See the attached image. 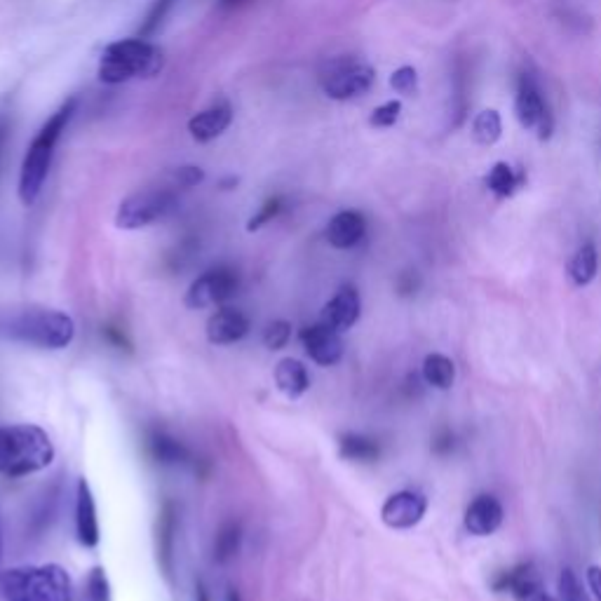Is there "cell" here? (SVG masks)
<instances>
[{"mask_svg": "<svg viewBox=\"0 0 601 601\" xmlns=\"http://www.w3.org/2000/svg\"><path fill=\"white\" fill-rule=\"evenodd\" d=\"M50 435L33 423L0 425V475L26 477L50 468L54 461Z\"/></svg>", "mask_w": 601, "mask_h": 601, "instance_id": "obj_1", "label": "cell"}, {"mask_svg": "<svg viewBox=\"0 0 601 601\" xmlns=\"http://www.w3.org/2000/svg\"><path fill=\"white\" fill-rule=\"evenodd\" d=\"M0 334L5 339L26 343L43 350H62L71 346L76 336V322L71 315L52 308H29L10 313L0 320Z\"/></svg>", "mask_w": 601, "mask_h": 601, "instance_id": "obj_2", "label": "cell"}, {"mask_svg": "<svg viewBox=\"0 0 601 601\" xmlns=\"http://www.w3.org/2000/svg\"><path fill=\"white\" fill-rule=\"evenodd\" d=\"M76 106L78 99H69L66 104L59 106L57 113H52V118L40 127V132L33 137L29 151L24 155L22 174H19V198H22L26 207L33 205L38 200L40 191H43L47 172H50L54 146H57L59 137H62L73 113H76Z\"/></svg>", "mask_w": 601, "mask_h": 601, "instance_id": "obj_3", "label": "cell"}, {"mask_svg": "<svg viewBox=\"0 0 601 601\" xmlns=\"http://www.w3.org/2000/svg\"><path fill=\"white\" fill-rule=\"evenodd\" d=\"M0 594L5 601H73V585L59 564L19 566L0 571Z\"/></svg>", "mask_w": 601, "mask_h": 601, "instance_id": "obj_4", "label": "cell"}, {"mask_svg": "<svg viewBox=\"0 0 601 601\" xmlns=\"http://www.w3.org/2000/svg\"><path fill=\"white\" fill-rule=\"evenodd\" d=\"M165 57L158 45L144 38L116 40L106 45L99 57V80L106 85H120L132 78H153L162 71Z\"/></svg>", "mask_w": 601, "mask_h": 601, "instance_id": "obj_5", "label": "cell"}, {"mask_svg": "<svg viewBox=\"0 0 601 601\" xmlns=\"http://www.w3.org/2000/svg\"><path fill=\"white\" fill-rule=\"evenodd\" d=\"M179 195L174 188H146L120 202L116 226L123 231H139L170 216L177 209Z\"/></svg>", "mask_w": 601, "mask_h": 601, "instance_id": "obj_6", "label": "cell"}, {"mask_svg": "<svg viewBox=\"0 0 601 601\" xmlns=\"http://www.w3.org/2000/svg\"><path fill=\"white\" fill-rule=\"evenodd\" d=\"M376 80L374 66L360 62L355 57H339L324 64L320 73V85L329 99L348 101L362 97L364 92L371 90Z\"/></svg>", "mask_w": 601, "mask_h": 601, "instance_id": "obj_7", "label": "cell"}, {"mask_svg": "<svg viewBox=\"0 0 601 601\" xmlns=\"http://www.w3.org/2000/svg\"><path fill=\"white\" fill-rule=\"evenodd\" d=\"M515 116L519 120V125H522L524 130L536 132L540 141L552 137L555 120H552V113L548 104H545L543 92H540L536 78H533L531 73H522L517 80Z\"/></svg>", "mask_w": 601, "mask_h": 601, "instance_id": "obj_8", "label": "cell"}, {"mask_svg": "<svg viewBox=\"0 0 601 601\" xmlns=\"http://www.w3.org/2000/svg\"><path fill=\"white\" fill-rule=\"evenodd\" d=\"M238 289H240L238 270L228 266H216L205 270V273L188 287L184 301L191 310H205L212 306H221V303L233 299V296L238 294Z\"/></svg>", "mask_w": 601, "mask_h": 601, "instance_id": "obj_9", "label": "cell"}, {"mask_svg": "<svg viewBox=\"0 0 601 601\" xmlns=\"http://www.w3.org/2000/svg\"><path fill=\"white\" fill-rule=\"evenodd\" d=\"M425 512H428V498L418 494V491L404 489L386 498L381 508V519L390 529L407 531L423 522Z\"/></svg>", "mask_w": 601, "mask_h": 601, "instance_id": "obj_10", "label": "cell"}, {"mask_svg": "<svg viewBox=\"0 0 601 601\" xmlns=\"http://www.w3.org/2000/svg\"><path fill=\"white\" fill-rule=\"evenodd\" d=\"M301 343L303 348H306L310 360L320 364V367H334V364L341 362L343 357L341 332L327 327V324L317 322V324H310L306 329H301Z\"/></svg>", "mask_w": 601, "mask_h": 601, "instance_id": "obj_11", "label": "cell"}, {"mask_svg": "<svg viewBox=\"0 0 601 601\" xmlns=\"http://www.w3.org/2000/svg\"><path fill=\"white\" fill-rule=\"evenodd\" d=\"M360 313H362L360 292H357L353 285H343L332 299L324 303L320 322L336 329V332H348V329H353L355 322L360 320Z\"/></svg>", "mask_w": 601, "mask_h": 601, "instance_id": "obj_12", "label": "cell"}, {"mask_svg": "<svg viewBox=\"0 0 601 601\" xmlns=\"http://www.w3.org/2000/svg\"><path fill=\"white\" fill-rule=\"evenodd\" d=\"M249 327H252V322H249L247 313H242L240 308L224 306L207 320V341L212 346H231V343L245 339Z\"/></svg>", "mask_w": 601, "mask_h": 601, "instance_id": "obj_13", "label": "cell"}, {"mask_svg": "<svg viewBox=\"0 0 601 601\" xmlns=\"http://www.w3.org/2000/svg\"><path fill=\"white\" fill-rule=\"evenodd\" d=\"M503 517L505 512L501 501H498L496 496L482 494L468 505V510H465V529H468L472 536L486 538L501 529Z\"/></svg>", "mask_w": 601, "mask_h": 601, "instance_id": "obj_14", "label": "cell"}, {"mask_svg": "<svg viewBox=\"0 0 601 601\" xmlns=\"http://www.w3.org/2000/svg\"><path fill=\"white\" fill-rule=\"evenodd\" d=\"M233 123V108L228 101H219V104H212L205 111L195 113V116L188 120V132L191 137L198 141V144H209V141L219 139L228 127Z\"/></svg>", "mask_w": 601, "mask_h": 601, "instance_id": "obj_15", "label": "cell"}, {"mask_svg": "<svg viewBox=\"0 0 601 601\" xmlns=\"http://www.w3.org/2000/svg\"><path fill=\"white\" fill-rule=\"evenodd\" d=\"M76 533L80 545L85 548H97L101 540L99 517H97V503H94L92 489L83 477L78 482V496H76Z\"/></svg>", "mask_w": 601, "mask_h": 601, "instance_id": "obj_16", "label": "cell"}, {"mask_svg": "<svg viewBox=\"0 0 601 601\" xmlns=\"http://www.w3.org/2000/svg\"><path fill=\"white\" fill-rule=\"evenodd\" d=\"M327 242L334 249H353L360 245L367 235V221L355 209H346L332 216V221L327 224Z\"/></svg>", "mask_w": 601, "mask_h": 601, "instance_id": "obj_17", "label": "cell"}, {"mask_svg": "<svg viewBox=\"0 0 601 601\" xmlns=\"http://www.w3.org/2000/svg\"><path fill=\"white\" fill-rule=\"evenodd\" d=\"M177 505L165 501L158 515V562L167 578L174 573V545H177Z\"/></svg>", "mask_w": 601, "mask_h": 601, "instance_id": "obj_18", "label": "cell"}, {"mask_svg": "<svg viewBox=\"0 0 601 601\" xmlns=\"http://www.w3.org/2000/svg\"><path fill=\"white\" fill-rule=\"evenodd\" d=\"M538 585H543V580H540V573L533 562L512 566V569L498 573L494 583H491L498 594H512V597H519V594L529 592L531 587Z\"/></svg>", "mask_w": 601, "mask_h": 601, "instance_id": "obj_19", "label": "cell"}, {"mask_svg": "<svg viewBox=\"0 0 601 601\" xmlns=\"http://www.w3.org/2000/svg\"><path fill=\"white\" fill-rule=\"evenodd\" d=\"M275 383H278L280 393H285L289 400H296L310 388L308 369L294 357H285L275 367Z\"/></svg>", "mask_w": 601, "mask_h": 601, "instance_id": "obj_20", "label": "cell"}, {"mask_svg": "<svg viewBox=\"0 0 601 601\" xmlns=\"http://www.w3.org/2000/svg\"><path fill=\"white\" fill-rule=\"evenodd\" d=\"M148 454L153 456V461L162 465H181L188 463V458H191L184 444L162 430H155L151 432V437H148Z\"/></svg>", "mask_w": 601, "mask_h": 601, "instance_id": "obj_21", "label": "cell"}, {"mask_svg": "<svg viewBox=\"0 0 601 601\" xmlns=\"http://www.w3.org/2000/svg\"><path fill=\"white\" fill-rule=\"evenodd\" d=\"M486 188H489L491 193L496 195V198H512L519 188L524 186V172H517L515 167L508 165V162H496L494 167H491L489 174H486Z\"/></svg>", "mask_w": 601, "mask_h": 601, "instance_id": "obj_22", "label": "cell"}, {"mask_svg": "<svg viewBox=\"0 0 601 601\" xmlns=\"http://www.w3.org/2000/svg\"><path fill=\"white\" fill-rule=\"evenodd\" d=\"M339 454L341 458H346V461H353V463H374L376 458L381 456V447H378L376 440H371L367 435L348 432V435H341Z\"/></svg>", "mask_w": 601, "mask_h": 601, "instance_id": "obj_23", "label": "cell"}, {"mask_svg": "<svg viewBox=\"0 0 601 601\" xmlns=\"http://www.w3.org/2000/svg\"><path fill=\"white\" fill-rule=\"evenodd\" d=\"M597 270H599L597 247H594L592 242H585V245L573 254V259L569 263V278L576 287H587L594 278H597Z\"/></svg>", "mask_w": 601, "mask_h": 601, "instance_id": "obj_24", "label": "cell"}, {"mask_svg": "<svg viewBox=\"0 0 601 601\" xmlns=\"http://www.w3.org/2000/svg\"><path fill=\"white\" fill-rule=\"evenodd\" d=\"M423 381L437 390H449L456 381V364L447 355H428L423 360Z\"/></svg>", "mask_w": 601, "mask_h": 601, "instance_id": "obj_25", "label": "cell"}, {"mask_svg": "<svg viewBox=\"0 0 601 601\" xmlns=\"http://www.w3.org/2000/svg\"><path fill=\"white\" fill-rule=\"evenodd\" d=\"M472 137H475L477 144L494 146L503 137L501 113L496 108H484L482 113H477L475 123H472Z\"/></svg>", "mask_w": 601, "mask_h": 601, "instance_id": "obj_26", "label": "cell"}, {"mask_svg": "<svg viewBox=\"0 0 601 601\" xmlns=\"http://www.w3.org/2000/svg\"><path fill=\"white\" fill-rule=\"evenodd\" d=\"M240 540H242L240 524L226 522L224 526H221V529L216 531V538H214V562H219V564L231 562V559L238 555Z\"/></svg>", "mask_w": 601, "mask_h": 601, "instance_id": "obj_27", "label": "cell"}, {"mask_svg": "<svg viewBox=\"0 0 601 601\" xmlns=\"http://www.w3.org/2000/svg\"><path fill=\"white\" fill-rule=\"evenodd\" d=\"M179 0H155L151 5V10H148V15L144 22H141V29L137 33V38H153L155 33L162 29V24H165V19L170 17V12L174 10V5H177Z\"/></svg>", "mask_w": 601, "mask_h": 601, "instance_id": "obj_28", "label": "cell"}, {"mask_svg": "<svg viewBox=\"0 0 601 601\" xmlns=\"http://www.w3.org/2000/svg\"><path fill=\"white\" fill-rule=\"evenodd\" d=\"M80 601H111V583H108L104 566H94V569L87 573L83 599Z\"/></svg>", "mask_w": 601, "mask_h": 601, "instance_id": "obj_29", "label": "cell"}, {"mask_svg": "<svg viewBox=\"0 0 601 601\" xmlns=\"http://www.w3.org/2000/svg\"><path fill=\"white\" fill-rule=\"evenodd\" d=\"M402 116V101H386V104H381L378 108H374L369 116V125L378 127V130H386V127H393L397 120Z\"/></svg>", "mask_w": 601, "mask_h": 601, "instance_id": "obj_30", "label": "cell"}, {"mask_svg": "<svg viewBox=\"0 0 601 601\" xmlns=\"http://www.w3.org/2000/svg\"><path fill=\"white\" fill-rule=\"evenodd\" d=\"M292 339V324L287 320H275L266 327V334H263V343H266L268 350H282Z\"/></svg>", "mask_w": 601, "mask_h": 601, "instance_id": "obj_31", "label": "cell"}, {"mask_svg": "<svg viewBox=\"0 0 601 601\" xmlns=\"http://www.w3.org/2000/svg\"><path fill=\"white\" fill-rule=\"evenodd\" d=\"M559 599L562 601H590V597H587L583 590V585H580L578 576L571 569H564L562 576H559Z\"/></svg>", "mask_w": 601, "mask_h": 601, "instance_id": "obj_32", "label": "cell"}, {"mask_svg": "<svg viewBox=\"0 0 601 601\" xmlns=\"http://www.w3.org/2000/svg\"><path fill=\"white\" fill-rule=\"evenodd\" d=\"M390 87L395 92L404 94V97H411L418 90V71L414 66H400L393 76H390Z\"/></svg>", "mask_w": 601, "mask_h": 601, "instance_id": "obj_33", "label": "cell"}, {"mask_svg": "<svg viewBox=\"0 0 601 601\" xmlns=\"http://www.w3.org/2000/svg\"><path fill=\"white\" fill-rule=\"evenodd\" d=\"M282 205H285V202H282V198H270V200L263 202L259 212H256L252 216V219H249L247 231L254 233V231H259V228H263L266 224H270V221H273L275 216H278L282 212Z\"/></svg>", "mask_w": 601, "mask_h": 601, "instance_id": "obj_34", "label": "cell"}, {"mask_svg": "<svg viewBox=\"0 0 601 601\" xmlns=\"http://www.w3.org/2000/svg\"><path fill=\"white\" fill-rule=\"evenodd\" d=\"M172 177L177 188H193L205 181V170L195 165H186V167H179V170H174Z\"/></svg>", "mask_w": 601, "mask_h": 601, "instance_id": "obj_35", "label": "cell"}, {"mask_svg": "<svg viewBox=\"0 0 601 601\" xmlns=\"http://www.w3.org/2000/svg\"><path fill=\"white\" fill-rule=\"evenodd\" d=\"M451 449H454V432L442 430L440 435L435 437V442H432V451H435V454L444 456V454H449Z\"/></svg>", "mask_w": 601, "mask_h": 601, "instance_id": "obj_36", "label": "cell"}, {"mask_svg": "<svg viewBox=\"0 0 601 601\" xmlns=\"http://www.w3.org/2000/svg\"><path fill=\"white\" fill-rule=\"evenodd\" d=\"M416 289H418V275L411 273V270L402 273L400 280H397V292L402 296H409V294H416Z\"/></svg>", "mask_w": 601, "mask_h": 601, "instance_id": "obj_37", "label": "cell"}, {"mask_svg": "<svg viewBox=\"0 0 601 601\" xmlns=\"http://www.w3.org/2000/svg\"><path fill=\"white\" fill-rule=\"evenodd\" d=\"M515 601H562V599H555L552 594L545 592L543 585H538V587H531L529 592L519 594V597H515Z\"/></svg>", "mask_w": 601, "mask_h": 601, "instance_id": "obj_38", "label": "cell"}, {"mask_svg": "<svg viewBox=\"0 0 601 601\" xmlns=\"http://www.w3.org/2000/svg\"><path fill=\"white\" fill-rule=\"evenodd\" d=\"M587 585H590L594 599L601 601V566H590L587 569Z\"/></svg>", "mask_w": 601, "mask_h": 601, "instance_id": "obj_39", "label": "cell"}, {"mask_svg": "<svg viewBox=\"0 0 601 601\" xmlns=\"http://www.w3.org/2000/svg\"><path fill=\"white\" fill-rule=\"evenodd\" d=\"M8 120H5V116H0V160H3V151H5V141H8Z\"/></svg>", "mask_w": 601, "mask_h": 601, "instance_id": "obj_40", "label": "cell"}, {"mask_svg": "<svg viewBox=\"0 0 601 601\" xmlns=\"http://www.w3.org/2000/svg\"><path fill=\"white\" fill-rule=\"evenodd\" d=\"M195 601H209V594L202 585L195 587Z\"/></svg>", "mask_w": 601, "mask_h": 601, "instance_id": "obj_41", "label": "cell"}, {"mask_svg": "<svg viewBox=\"0 0 601 601\" xmlns=\"http://www.w3.org/2000/svg\"><path fill=\"white\" fill-rule=\"evenodd\" d=\"M226 601H242L240 592H238V590H233V587H228V592H226Z\"/></svg>", "mask_w": 601, "mask_h": 601, "instance_id": "obj_42", "label": "cell"}, {"mask_svg": "<svg viewBox=\"0 0 601 601\" xmlns=\"http://www.w3.org/2000/svg\"><path fill=\"white\" fill-rule=\"evenodd\" d=\"M0 564H3V531H0Z\"/></svg>", "mask_w": 601, "mask_h": 601, "instance_id": "obj_43", "label": "cell"}, {"mask_svg": "<svg viewBox=\"0 0 601 601\" xmlns=\"http://www.w3.org/2000/svg\"><path fill=\"white\" fill-rule=\"evenodd\" d=\"M224 3H238V0H224Z\"/></svg>", "mask_w": 601, "mask_h": 601, "instance_id": "obj_44", "label": "cell"}]
</instances>
